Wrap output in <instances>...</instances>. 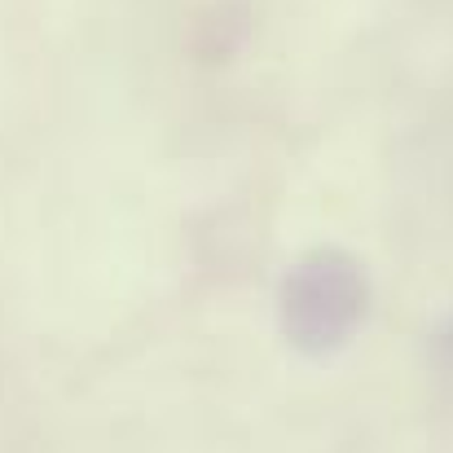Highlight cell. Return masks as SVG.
<instances>
[{
	"mask_svg": "<svg viewBox=\"0 0 453 453\" xmlns=\"http://www.w3.org/2000/svg\"><path fill=\"white\" fill-rule=\"evenodd\" d=\"M365 278L339 251H317L291 269L282 287V330L287 343L303 357H330L348 348L357 326L365 321Z\"/></svg>",
	"mask_w": 453,
	"mask_h": 453,
	"instance_id": "6da1fadb",
	"label": "cell"
}]
</instances>
